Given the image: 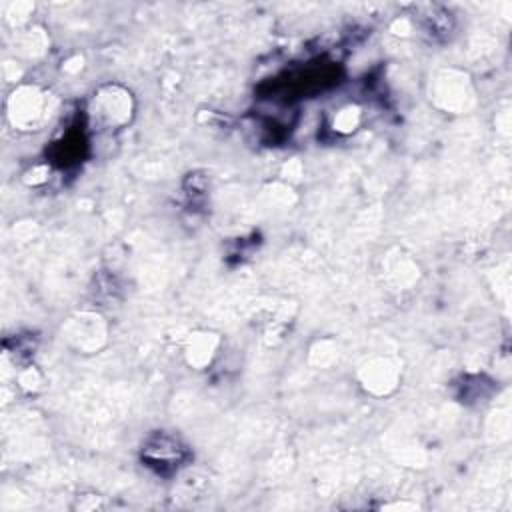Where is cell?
<instances>
[{"label":"cell","mask_w":512,"mask_h":512,"mask_svg":"<svg viewBox=\"0 0 512 512\" xmlns=\"http://www.w3.org/2000/svg\"><path fill=\"white\" fill-rule=\"evenodd\" d=\"M190 460L188 446L174 434L158 430L142 444V462L156 474L170 476Z\"/></svg>","instance_id":"6da1fadb"}]
</instances>
